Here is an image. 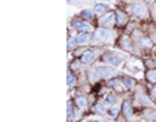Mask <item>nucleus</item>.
<instances>
[{
	"mask_svg": "<svg viewBox=\"0 0 156 122\" xmlns=\"http://www.w3.org/2000/svg\"><path fill=\"white\" fill-rule=\"evenodd\" d=\"M130 9H131V12H133L135 16H143V14L146 13L144 7L140 5V4H131Z\"/></svg>",
	"mask_w": 156,
	"mask_h": 122,
	"instance_id": "nucleus-1",
	"label": "nucleus"
},
{
	"mask_svg": "<svg viewBox=\"0 0 156 122\" xmlns=\"http://www.w3.org/2000/svg\"><path fill=\"white\" fill-rule=\"evenodd\" d=\"M76 44H78V43H77V39H70L69 43H68V48H69V50H70V48H73V47H74Z\"/></svg>",
	"mask_w": 156,
	"mask_h": 122,
	"instance_id": "nucleus-17",
	"label": "nucleus"
},
{
	"mask_svg": "<svg viewBox=\"0 0 156 122\" xmlns=\"http://www.w3.org/2000/svg\"><path fill=\"white\" fill-rule=\"evenodd\" d=\"M107 100H108L109 103H113V101H112V100H113V96H112V95H111V96H108V97H107Z\"/></svg>",
	"mask_w": 156,
	"mask_h": 122,
	"instance_id": "nucleus-21",
	"label": "nucleus"
},
{
	"mask_svg": "<svg viewBox=\"0 0 156 122\" xmlns=\"http://www.w3.org/2000/svg\"><path fill=\"white\" fill-rule=\"evenodd\" d=\"M109 85H111V86H113V87H116V89L121 90V87H120V85H119V79H112V81L109 82Z\"/></svg>",
	"mask_w": 156,
	"mask_h": 122,
	"instance_id": "nucleus-15",
	"label": "nucleus"
},
{
	"mask_svg": "<svg viewBox=\"0 0 156 122\" xmlns=\"http://www.w3.org/2000/svg\"><path fill=\"white\" fill-rule=\"evenodd\" d=\"M96 109H98V112H100V113H101V112H104V105L103 104H98Z\"/></svg>",
	"mask_w": 156,
	"mask_h": 122,
	"instance_id": "nucleus-20",
	"label": "nucleus"
},
{
	"mask_svg": "<svg viewBox=\"0 0 156 122\" xmlns=\"http://www.w3.org/2000/svg\"><path fill=\"white\" fill-rule=\"evenodd\" d=\"M154 95L156 96V87H155V89H154Z\"/></svg>",
	"mask_w": 156,
	"mask_h": 122,
	"instance_id": "nucleus-23",
	"label": "nucleus"
},
{
	"mask_svg": "<svg viewBox=\"0 0 156 122\" xmlns=\"http://www.w3.org/2000/svg\"><path fill=\"white\" fill-rule=\"evenodd\" d=\"M95 57V52L94 51H90V52H86L83 57H82V61L85 62V64H89V62H91L92 60H94Z\"/></svg>",
	"mask_w": 156,
	"mask_h": 122,
	"instance_id": "nucleus-4",
	"label": "nucleus"
},
{
	"mask_svg": "<svg viewBox=\"0 0 156 122\" xmlns=\"http://www.w3.org/2000/svg\"><path fill=\"white\" fill-rule=\"evenodd\" d=\"M117 21H119V23L120 25H122V23L125 22V14L122 13V12H117Z\"/></svg>",
	"mask_w": 156,
	"mask_h": 122,
	"instance_id": "nucleus-11",
	"label": "nucleus"
},
{
	"mask_svg": "<svg viewBox=\"0 0 156 122\" xmlns=\"http://www.w3.org/2000/svg\"><path fill=\"white\" fill-rule=\"evenodd\" d=\"M96 74H98V77H101V78L108 77V75L112 74V69H111V68L100 66V68H98V69H96Z\"/></svg>",
	"mask_w": 156,
	"mask_h": 122,
	"instance_id": "nucleus-2",
	"label": "nucleus"
},
{
	"mask_svg": "<svg viewBox=\"0 0 156 122\" xmlns=\"http://www.w3.org/2000/svg\"><path fill=\"white\" fill-rule=\"evenodd\" d=\"M109 114H111V117H116L117 116V108L115 106V108H112V109H109Z\"/></svg>",
	"mask_w": 156,
	"mask_h": 122,
	"instance_id": "nucleus-19",
	"label": "nucleus"
},
{
	"mask_svg": "<svg viewBox=\"0 0 156 122\" xmlns=\"http://www.w3.org/2000/svg\"><path fill=\"white\" fill-rule=\"evenodd\" d=\"M76 103H77V105L80 106V108H85V106H86V99L83 96H80V97H77Z\"/></svg>",
	"mask_w": 156,
	"mask_h": 122,
	"instance_id": "nucleus-9",
	"label": "nucleus"
},
{
	"mask_svg": "<svg viewBox=\"0 0 156 122\" xmlns=\"http://www.w3.org/2000/svg\"><path fill=\"white\" fill-rule=\"evenodd\" d=\"M147 78L150 79V82H156V70H150L147 73Z\"/></svg>",
	"mask_w": 156,
	"mask_h": 122,
	"instance_id": "nucleus-10",
	"label": "nucleus"
},
{
	"mask_svg": "<svg viewBox=\"0 0 156 122\" xmlns=\"http://www.w3.org/2000/svg\"><path fill=\"white\" fill-rule=\"evenodd\" d=\"M95 12L98 14H101V13L107 12V5H105V4H98V5L95 7Z\"/></svg>",
	"mask_w": 156,
	"mask_h": 122,
	"instance_id": "nucleus-7",
	"label": "nucleus"
},
{
	"mask_svg": "<svg viewBox=\"0 0 156 122\" xmlns=\"http://www.w3.org/2000/svg\"><path fill=\"white\" fill-rule=\"evenodd\" d=\"M109 30H107V29H99V30L96 31V34H95V37L98 38V39H100V40H104V39H107L109 37Z\"/></svg>",
	"mask_w": 156,
	"mask_h": 122,
	"instance_id": "nucleus-3",
	"label": "nucleus"
},
{
	"mask_svg": "<svg viewBox=\"0 0 156 122\" xmlns=\"http://www.w3.org/2000/svg\"><path fill=\"white\" fill-rule=\"evenodd\" d=\"M87 39H89L87 34H81V35L77 38V43L78 44H85V43L87 42Z\"/></svg>",
	"mask_w": 156,
	"mask_h": 122,
	"instance_id": "nucleus-8",
	"label": "nucleus"
},
{
	"mask_svg": "<svg viewBox=\"0 0 156 122\" xmlns=\"http://www.w3.org/2000/svg\"><path fill=\"white\" fill-rule=\"evenodd\" d=\"M66 78H68V85H69V86H72L73 83H74V78H73V75H72L70 71H68Z\"/></svg>",
	"mask_w": 156,
	"mask_h": 122,
	"instance_id": "nucleus-14",
	"label": "nucleus"
},
{
	"mask_svg": "<svg viewBox=\"0 0 156 122\" xmlns=\"http://www.w3.org/2000/svg\"><path fill=\"white\" fill-rule=\"evenodd\" d=\"M104 58H105V61H107V62H111L112 65L120 64V58H119V57H116V56H113V55H105Z\"/></svg>",
	"mask_w": 156,
	"mask_h": 122,
	"instance_id": "nucleus-6",
	"label": "nucleus"
},
{
	"mask_svg": "<svg viewBox=\"0 0 156 122\" xmlns=\"http://www.w3.org/2000/svg\"><path fill=\"white\" fill-rule=\"evenodd\" d=\"M125 86L126 87H133L134 86L133 79H129V78H126V79H125Z\"/></svg>",
	"mask_w": 156,
	"mask_h": 122,
	"instance_id": "nucleus-18",
	"label": "nucleus"
},
{
	"mask_svg": "<svg viewBox=\"0 0 156 122\" xmlns=\"http://www.w3.org/2000/svg\"><path fill=\"white\" fill-rule=\"evenodd\" d=\"M74 26L78 29V30H81V31H90L91 30V27L89 25H86V23L81 22V21H76L74 22Z\"/></svg>",
	"mask_w": 156,
	"mask_h": 122,
	"instance_id": "nucleus-5",
	"label": "nucleus"
},
{
	"mask_svg": "<svg viewBox=\"0 0 156 122\" xmlns=\"http://www.w3.org/2000/svg\"><path fill=\"white\" fill-rule=\"evenodd\" d=\"M68 114H72V106L68 105Z\"/></svg>",
	"mask_w": 156,
	"mask_h": 122,
	"instance_id": "nucleus-22",
	"label": "nucleus"
},
{
	"mask_svg": "<svg viewBox=\"0 0 156 122\" xmlns=\"http://www.w3.org/2000/svg\"><path fill=\"white\" fill-rule=\"evenodd\" d=\"M124 110H125V114L128 116V117L131 114V108H130L129 103H125V104H124Z\"/></svg>",
	"mask_w": 156,
	"mask_h": 122,
	"instance_id": "nucleus-13",
	"label": "nucleus"
},
{
	"mask_svg": "<svg viewBox=\"0 0 156 122\" xmlns=\"http://www.w3.org/2000/svg\"><path fill=\"white\" fill-rule=\"evenodd\" d=\"M101 22H103L104 25H112V23H113V14H109V16L107 17V19H103Z\"/></svg>",
	"mask_w": 156,
	"mask_h": 122,
	"instance_id": "nucleus-12",
	"label": "nucleus"
},
{
	"mask_svg": "<svg viewBox=\"0 0 156 122\" xmlns=\"http://www.w3.org/2000/svg\"><path fill=\"white\" fill-rule=\"evenodd\" d=\"M82 17H86V18H92V12L91 11H83L82 12Z\"/></svg>",
	"mask_w": 156,
	"mask_h": 122,
	"instance_id": "nucleus-16",
	"label": "nucleus"
}]
</instances>
